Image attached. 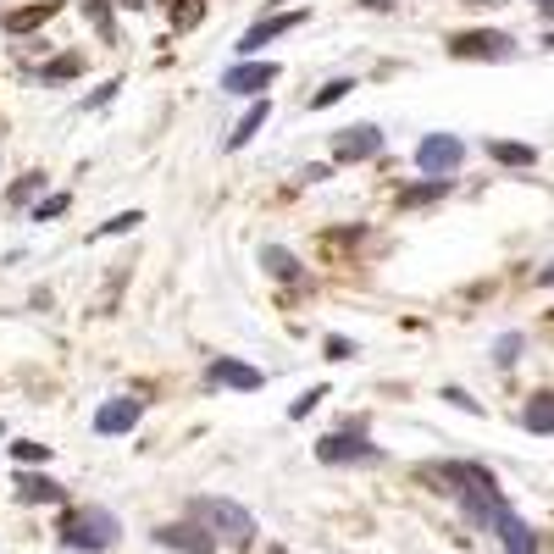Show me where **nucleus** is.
Here are the masks:
<instances>
[{
  "label": "nucleus",
  "instance_id": "obj_1",
  "mask_svg": "<svg viewBox=\"0 0 554 554\" xmlns=\"http://www.w3.org/2000/svg\"><path fill=\"white\" fill-rule=\"evenodd\" d=\"M427 482H449L444 494L460 499V510H466L471 527H499V516H505V494H499V477L488 466H477V460H455V466H427L422 471Z\"/></svg>",
  "mask_w": 554,
  "mask_h": 554
},
{
  "label": "nucleus",
  "instance_id": "obj_2",
  "mask_svg": "<svg viewBox=\"0 0 554 554\" xmlns=\"http://www.w3.org/2000/svg\"><path fill=\"white\" fill-rule=\"evenodd\" d=\"M189 521L205 527L217 543H228V549H250L255 543V516L239 499H189Z\"/></svg>",
  "mask_w": 554,
  "mask_h": 554
},
{
  "label": "nucleus",
  "instance_id": "obj_3",
  "mask_svg": "<svg viewBox=\"0 0 554 554\" xmlns=\"http://www.w3.org/2000/svg\"><path fill=\"white\" fill-rule=\"evenodd\" d=\"M117 538H122V521L100 505L61 516V549H73V554H106V549H117Z\"/></svg>",
  "mask_w": 554,
  "mask_h": 554
},
{
  "label": "nucleus",
  "instance_id": "obj_4",
  "mask_svg": "<svg viewBox=\"0 0 554 554\" xmlns=\"http://www.w3.org/2000/svg\"><path fill=\"white\" fill-rule=\"evenodd\" d=\"M316 460L322 466H372V460H383V449L366 438V422H344L338 433L316 438Z\"/></svg>",
  "mask_w": 554,
  "mask_h": 554
},
{
  "label": "nucleus",
  "instance_id": "obj_5",
  "mask_svg": "<svg viewBox=\"0 0 554 554\" xmlns=\"http://www.w3.org/2000/svg\"><path fill=\"white\" fill-rule=\"evenodd\" d=\"M460 161H466V139H460V133H427L422 145H416V167H422L427 178H449Z\"/></svg>",
  "mask_w": 554,
  "mask_h": 554
},
{
  "label": "nucleus",
  "instance_id": "obj_6",
  "mask_svg": "<svg viewBox=\"0 0 554 554\" xmlns=\"http://www.w3.org/2000/svg\"><path fill=\"white\" fill-rule=\"evenodd\" d=\"M449 56H460V61H510L516 56V39L494 34V28H471V34L449 39Z\"/></svg>",
  "mask_w": 554,
  "mask_h": 554
},
{
  "label": "nucleus",
  "instance_id": "obj_7",
  "mask_svg": "<svg viewBox=\"0 0 554 554\" xmlns=\"http://www.w3.org/2000/svg\"><path fill=\"white\" fill-rule=\"evenodd\" d=\"M277 78H283L277 61H239V67L222 73V89H228V95H261V89H272Z\"/></svg>",
  "mask_w": 554,
  "mask_h": 554
},
{
  "label": "nucleus",
  "instance_id": "obj_8",
  "mask_svg": "<svg viewBox=\"0 0 554 554\" xmlns=\"http://www.w3.org/2000/svg\"><path fill=\"white\" fill-rule=\"evenodd\" d=\"M139 416H145V399H106V405L95 410V433L100 438H122L139 427Z\"/></svg>",
  "mask_w": 554,
  "mask_h": 554
},
{
  "label": "nucleus",
  "instance_id": "obj_9",
  "mask_svg": "<svg viewBox=\"0 0 554 554\" xmlns=\"http://www.w3.org/2000/svg\"><path fill=\"white\" fill-rule=\"evenodd\" d=\"M372 156H383V128H372V122L344 128L333 139V161H372Z\"/></svg>",
  "mask_w": 554,
  "mask_h": 554
},
{
  "label": "nucleus",
  "instance_id": "obj_10",
  "mask_svg": "<svg viewBox=\"0 0 554 554\" xmlns=\"http://www.w3.org/2000/svg\"><path fill=\"white\" fill-rule=\"evenodd\" d=\"M156 543L161 549H178V554H217V538L205 527H194V521H167V527H156Z\"/></svg>",
  "mask_w": 554,
  "mask_h": 554
},
{
  "label": "nucleus",
  "instance_id": "obj_11",
  "mask_svg": "<svg viewBox=\"0 0 554 554\" xmlns=\"http://www.w3.org/2000/svg\"><path fill=\"white\" fill-rule=\"evenodd\" d=\"M205 383H211V388H239V394H255L266 377L255 372V366H244V361H233V355H222V361L205 366Z\"/></svg>",
  "mask_w": 554,
  "mask_h": 554
},
{
  "label": "nucleus",
  "instance_id": "obj_12",
  "mask_svg": "<svg viewBox=\"0 0 554 554\" xmlns=\"http://www.w3.org/2000/svg\"><path fill=\"white\" fill-rule=\"evenodd\" d=\"M305 23V12H283V17H261V23L250 28V34L239 39V56H255L261 45H272V39H283L289 28H300Z\"/></svg>",
  "mask_w": 554,
  "mask_h": 554
},
{
  "label": "nucleus",
  "instance_id": "obj_13",
  "mask_svg": "<svg viewBox=\"0 0 554 554\" xmlns=\"http://www.w3.org/2000/svg\"><path fill=\"white\" fill-rule=\"evenodd\" d=\"M494 532H499V543H505V554H538V532H532L516 510H505Z\"/></svg>",
  "mask_w": 554,
  "mask_h": 554
},
{
  "label": "nucleus",
  "instance_id": "obj_14",
  "mask_svg": "<svg viewBox=\"0 0 554 554\" xmlns=\"http://www.w3.org/2000/svg\"><path fill=\"white\" fill-rule=\"evenodd\" d=\"M17 499H23V505H61V482L39 477V471H23V477H17Z\"/></svg>",
  "mask_w": 554,
  "mask_h": 554
},
{
  "label": "nucleus",
  "instance_id": "obj_15",
  "mask_svg": "<svg viewBox=\"0 0 554 554\" xmlns=\"http://www.w3.org/2000/svg\"><path fill=\"white\" fill-rule=\"evenodd\" d=\"M56 12H61V0H34V6H23V12H6V34H34V28L50 23Z\"/></svg>",
  "mask_w": 554,
  "mask_h": 554
},
{
  "label": "nucleus",
  "instance_id": "obj_16",
  "mask_svg": "<svg viewBox=\"0 0 554 554\" xmlns=\"http://www.w3.org/2000/svg\"><path fill=\"white\" fill-rule=\"evenodd\" d=\"M266 117H272V106H266V100H255V106H250V111H244V122H239V128H233V133H228V150H244V145H250L255 133H261V128H266Z\"/></svg>",
  "mask_w": 554,
  "mask_h": 554
},
{
  "label": "nucleus",
  "instance_id": "obj_17",
  "mask_svg": "<svg viewBox=\"0 0 554 554\" xmlns=\"http://www.w3.org/2000/svg\"><path fill=\"white\" fill-rule=\"evenodd\" d=\"M521 427L527 433H554V394H532L521 410Z\"/></svg>",
  "mask_w": 554,
  "mask_h": 554
},
{
  "label": "nucleus",
  "instance_id": "obj_18",
  "mask_svg": "<svg viewBox=\"0 0 554 554\" xmlns=\"http://www.w3.org/2000/svg\"><path fill=\"white\" fill-rule=\"evenodd\" d=\"M488 156L505 161V167H532V161H538V150H532V145H516V139H488Z\"/></svg>",
  "mask_w": 554,
  "mask_h": 554
},
{
  "label": "nucleus",
  "instance_id": "obj_19",
  "mask_svg": "<svg viewBox=\"0 0 554 554\" xmlns=\"http://www.w3.org/2000/svg\"><path fill=\"white\" fill-rule=\"evenodd\" d=\"M261 261H266V272H272V277H283V283H300V261H294L283 244H266Z\"/></svg>",
  "mask_w": 554,
  "mask_h": 554
},
{
  "label": "nucleus",
  "instance_id": "obj_20",
  "mask_svg": "<svg viewBox=\"0 0 554 554\" xmlns=\"http://www.w3.org/2000/svg\"><path fill=\"white\" fill-rule=\"evenodd\" d=\"M78 73H84V56H78V50H67V56L50 61V67H45L39 78H45V84H67V78H78Z\"/></svg>",
  "mask_w": 554,
  "mask_h": 554
},
{
  "label": "nucleus",
  "instance_id": "obj_21",
  "mask_svg": "<svg viewBox=\"0 0 554 554\" xmlns=\"http://www.w3.org/2000/svg\"><path fill=\"white\" fill-rule=\"evenodd\" d=\"M84 17L100 28V39H106V45H117V23H111V6H106V0H84Z\"/></svg>",
  "mask_w": 554,
  "mask_h": 554
},
{
  "label": "nucleus",
  "instance_id": "obj_22",
  "mask_svg": "<svg viewBox=\"0 0 554 554\" xmlns=\"http://www.w3.org/2000/svg\"><path fill=\"white\" fill-rule=\"evenodd\" d=\"M350 89H355V78H333V84H322V89H316V95H311V111H327V106H338V100L350 95Z\"/></svg>",
  "mask_w": 554,
  "mask_h": 554
},
{
  "label": "nucleus",
  "instance_id": "obj_23",
  "mask_svg": "<svg viewBox=\"0 0 554 554\" xmlns=\"http://www.w3.org/2000/svg\"><path fill=\"white\" fill-rule=\"evenodd\" d=\"M438 194H449V178L416 183V189H405V194H399V205H427V200H438Z\"/></svg>",
  "mask_w": 554,
  "mask_h": 554
},
{
  "label": "nucleus",
  "instance_id": "obj_24",
  "mask_svg": "<svg viewBox=\"0 0 554 554\" xmlns=\"http://www.w3.org/2000/svg\"><path fill=\"white\" fill-rule=\"evenodd\" d=\"M12 460H17V466H39V460H50V444H34V438H17V444H12Z\"/></svg>",
  "mask_w": 554,
  "mask_h": 554
},
{
  "label": "nucleus",
  "instance_id": "obj_25",
  "mask_svg": "<svg viewBox=\"0 0 554 554\" xmlns=\"http://www.w3.org/2000/svg\"><path fill=\"white\" fill-rule=\"evenodd\" d=\"M45 183H50V178H45V172H28V178H17V189H12V194H6V200H12V205H28V200H34V194H39V189H45Z\"/></svg>",
  "mask_w": 554,
  "mask_h": 554
},
{
  "label": "nucleus",
  "instance_id": "obj_26",
  "mask_svg": "<svg viewBox=\"0 0 554 554\" xmlns=\"http://www.w3.org/2000/svg\"><path fill=\"white\" fill-rule=\"evenodd\" d=\"M139 222H145V217H139V211H122V217L100 222V239H111V233H133V228H139Z\"/></svg>",
  "mask_w": 554,
  "mask_h": 554
},
{
  "label": "nucleus",
  "instance_id": "obj_27",
  "mask_svg": "<svg viewBox=\"0 0 554 554\" xmlns=\"http://www.w3.org/2000/svg\"><path fill=\"white\" fill-rule=\"evenodd\" d=\"M316 399H327V388H305V394L289 405V416H294V422H305V416H311V410H316Z\"/></svg>",
  "mask_w": 554,
  "mask_h": 554
},
{
  "label": "nucleus",
  "instance_id": "obj_28",
  "mask_svg": "<svg viewBox=\"0 0 554 554\" xmlns=\"http://www.w3.org/2000/svg\"><path fill=\"white\" fill-rule=\"evenodd\" d=\"M67 205H73V200H67V194H50V200H39V205H34V222H50V217H61Z\"/></svg>",
  "mask_w": 554,
  "mask_h": 554
},
{
  "label": "nucleus",
  "instance_id": "obj_29",
  "mask_svg": "<svg viewBox=\"0 0 554 554\" xmlns=\"http://www.w3.org/2000/svg\"><path fill=\"white\" fill-rule=\"evenodd\" d=\"M516 355H521V333H505V338L494 344V361H499V366H510Z\"/></svg>",
  "mask_w": 554,
  "mask_h": 554
},
{
  "label": "nucleus",
  "instance_id": "obj_30",
  "mask_svg": "<svg viewBox=\"0 0 554 554\" xmlns=\"http://www.w3.org/2000/svg\"><path fill=\"white\" fill-rule=\"evenodd\" d=\"M350 355H355V344H350V338H327V361H350Z\"/></svg>",
  "mask_w": 554,
  "mask_h": 554
},
{
  "label": "nucleus",
  "instance_id": "obj_31",
  "mask_svg": "<svg viewBox=\"0 0 554 554\" xmlns=\"http://www.w3.org/2000/svg\"><path fill=\"white\" fill-rule=\"evenodd\" d=\"M117 89H122V84H117V78H111V84H100V89H95V95H89V100H84V106H89V111H95V106H106V100H111V95H117Z\"/></svg>",
  "mask_w": 554,
  "mask_h": 554
},
{
  "label": "nucleus",
  "instance_id": "obj_32",
  "mask_svg": "<svg viewBox=\"0 0 554 554\" xmlns=\"http://www.w3.org/2000/svg\"><path fill=\"white\" fill-rule=\"evenodd\" d=\"M444 399H449V405H460V410H482V405H477V399H471V394H466V388H449V394H444Z\"/></svg>",
  "mask_w": 554,
  "mask_h": 554
},
{
  "label": "nucleus",
  "instance_id": "obj_33",
  "mask_svg": "<svg viewBox=\"0 0 554 554\" xmlns=\"http://www.w3.org/2000/svg\"><path fill=\"white\" fill-rule=\"evenodd\" d=\"M538 283H543V289H554V261H549V266H543V272H538Z\"/></svg>",
  "mask_w": 554,
  "mask_h": 554
},
{
  "label": "nucleus",
  "instance_id": "obj_34",
  "mask_svg": "<svg viewBox=\"0 0 554 554\" xmlns=\"http://www.w3.org/2000/svg\"><path fill=\"white\" fill-rule=\"evenodd\" d=\"M117 6H128V12H139V6H145V0H117Z\"/></svg>",
  "mask_w": 554,
  "mask_h": 554
},
{
  "label": "nucleus",
  "instance_id": "obj_35",
  "mask_svg": "<svg viewBox=\"0 0 554 554\" xmlns=\"http://www.w3.org/2000/svg\"><path fill=\"white\" fill-rule=\"evenodd\" d=\"M538 6H543V12H549V17H554V0H538Z\"/></svg>",
  "mask_w": 554,
  "mask_h": 554
}]
</instances>
